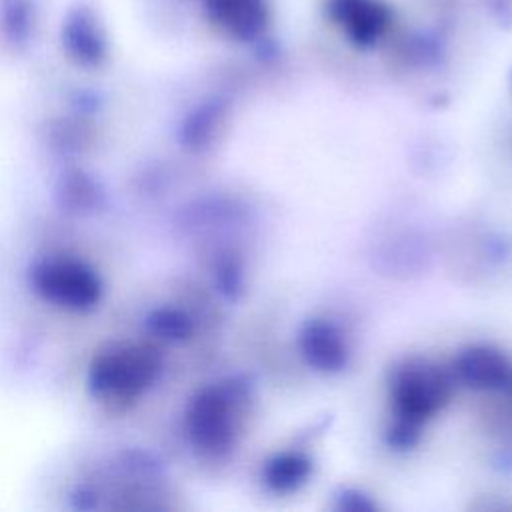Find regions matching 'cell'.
Listing matches in <instances>:
<instances>
[{
	"label": "cell",
	"mask_w": 512,
	"mask_h": 512,
	"mask_svg": "<svg viewBox=\"0 0 512 512\" xmlns=\"http://www.w3.org/2000/svg\"><path fill=\"white\" fill-rule=\"evenodd\" d=\"M160 374L158 354L142 344L114 346L98 354L88 372L94 396L108 402H130L144 394Z\"/></svg>",
	"instance_id": "1"
},
{
	"label": "cell",
	"mask_w": 512,
	"mask_h": 512,
	"mask_svg": "<svg viewBox=\"0 0 512 512\" xmlns=\"http://www.w3.org/2000/svg\"><path fill=\"white\" fill-rule=\"evenodd\" d=\"M34 290L48 302L70 308L90 310L102 298L98 274L76 260H48L32 270Z\"/></svg>",
	"instance_id": "2"
},
{
	"label": "cell",
	"mask_w": 512,
	"mask_h": 512,
	"mask_svg": "<svg viewBox=\"0 0 512 512\" xmlns=\"http://www.w3.org/2000/svg\"><path fill=\"white\" fill-rule=\"evenodd\" d=\"M202 4L214 24L242 40L258 36L268 20L264 0H202Z\"/></svg>",
	"instance_id": "3"
},
{
	"label": "cell",
	"mask_w": 512,
	"mask_h": 512,
	"mask_svg": "<svg viewBox=\"0 0 512 512\" xmlns=\"http://www.w3.org/2000/svg\"><path fill=\"white\" fill-rule=\"evenodd\" d=\"M332 16L360 44L376 40L388 22V10L378 0H334Z\"/></svg>",
	"instance_id": "4"
},
{
	"label": "cell",
	"mask_w": 512,
	"mask_h": 512,
	"mask_svg": "<svg viewBox=\"0 0 512 512\" xmlns=\"http://www.w3.org/2000/svg\"><path fill=\"white\" fill-rule=\"evenodd\" d=\"M64 42L80 62H100L106 52L104 36L100 34L88 10H76L64 28Z\"/></svg>",
	"instance_id": "5"
}]
</instances>
